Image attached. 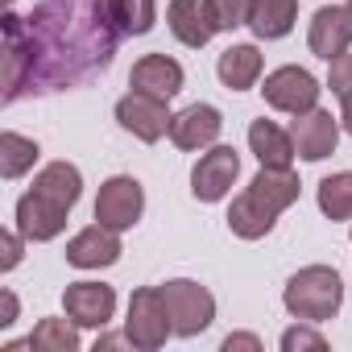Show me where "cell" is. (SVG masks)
Instances as JSON below:
<instances>
[{
  "label": "cell",
  "mask_w": 352,
  "mask_h": 352,
  "mask_svg": "<svg viewBox=\"0 0 352 352\" xmlns=\"http://www.w3.org/2000/svg\"><path fill=\"white\" fill-rule=\"evenodd\" d=\"M282 348H286V352H302V348L323 352V348H327V340H323L319 331L302 327V319H298V327H286V331H282Z\"/></svg>",
  "instance_id": "4316f807"
},
{
  "label": "cell",
  "mask_w": 352,
  "mask_h": 352,
  "mask_svg": "<svg viewBox=\"0 0 352 352\" xmlns=\"http://www.w3.org/2000/svg\"><path fill=\"white\" fill-rule=\"evenodd\" d=\"M282 302L294 319L302 323H327L336 319V311L344 307V282L331 265H302L286 290H282Z\"/></svg>",
  "instance_id": "3957f363"
},
{
  "label": "cell",
  "mask_w": 352,
  "mask_h": 352,
  "mask_svg": "<svg viewBox=\"0 0 352 352\" xmlns=\"http://www.w3.org/2000/svg\"><path fill=\"white\" fill-rule=\"evenodd\" d=\"M170 120L174 116H170L166 100H153V96H141V91H129V96L116 100V124L124 133H133L137 141H145V145L162 141L170 133Z\"/></svg>",
  "instance_id": "30bf717a"
},
{
  "label": "cell",
  "mask_w": 352,
  "mask_h": 352,
  "mask_svg": "<svg viewBox=\"0 0 352 352\" xmlns=\"http://www.w3.org/2000/svg\"><path fill=\"white\" fill-rule=\"evenodd\" d=\"M249 9H253V0H216V13H220V25L224 30L249 25Z\"/></svg>",
  "instance_id": "83f0119b"
},
{
  "label": "cell",
  "mask_w": 352,
  "mask_h": 352,
  "mask_svg": "<svg viewBox=\"0 0 352 352\" xmlns=\"http://www.w3.org/2000/svg\"><path fill=\"white\" fill-rule=\"evenodd\" d=\"M79 323L71 319H42L34 331H30V348L34 352H79Z\"/></svg>",
  "instance_id": "d4e9b609"
},
{
  "label": "cell",
  "mask_w": 352,
  "mask_h": 352,
  "mask_svg": "<svg viewBox=\"0 0 352 352\" xmlns=\"http://www.w3.org/2000/svg\"><path fill=\"white\" fill-rule=\"evenodd\" d=\"M0 302H5V315H0V327H13V323H17V294H13V290H5V294H0Z\"/></svg>",
  "instance_id": "4dcf8cb0"
},
{
  "label": "cell",
  "mask_w": 352,
  "mask_h": 352,
  "mask_svg": "<svg viewBox=\"0 0 352 352\" xmlns=\"http://www.w3.org/2000/svg\"><path fill=\"white\" fill-rule=\"evenodd\" d=\"M307 46L323 63L348 54V46H352V13H348V5H323V9H315L311 30H307Z\"/></svg>",
  "instance_id": "4fadbf2b"
},
{
  "label": "cell",
  "mask_w": 352,
  "mask_h": 352,
  "mask_svg": "<svg viewBox=\"0 0 352 352\" xmlns=\"http://www.w3.org/2000/svg\"><path fill=\"white\" fill-rule=\"evenodd\" d=\"M319 212L327 220H348L352 224V170L327 174L319 183Z\"/></svg>",
  "instance_id": "cb8c5ba5"
},
{
  "label": "cell",
  "mask_w": 352,
  "mask_h": 352,
  "mask_svg": "<svg viewBox=\"0 0 352 352\" xmlns=\"http://www.w3.org/2000/svg\"><path fill=\"white\" fill-rule=\"evenodd\" d=\"M348 13H352V0H348Z\"/></svg>",
  "instance_id": "d6a6232c"
},
{
  "label": "cell",
  "mask_w": 352,
  "mask_h": 352,
  "mask_svg": "<svg viewBox=\"0 0 352 352\" xmlns=\"http://www.w3.org/2000/svg\"><path fill=\"white\" fill-rule=\"evenodd\" d=\"M120 38L108 0H46L25 21L5 13V104L21 91H58L91 79L112 63Z\"/></svg>",
  "instance_id": "6da1fadb"
},
{
  "label": "cell",
  "mask_w": 352,
  "mask_h": 352,
  "mask_svg": "<svg viewBox=\"0 0 352 352\" xmlns=\"http://www.w3.org/2000/svg\"><path fill=\"white\" fill-rule=\"evenodd\" d=\"M145 212V187L133 179V174H112V179L100 183V195H96V220L104 228H116V232H129Z\"/></svg>",
  "instance_id": "52a82bcc"
},
{
  "label": "cell",
  "mask_w": 352,
  "mask_h": 352,
  "mask_svg": "<svg viewBox=\"0 0 352 352\" xmlns=\"http://www.w3.org/2000/svg\"><path fill=\"white\" fill-rule=\"evenodd\" d=\"M224 348H228V352H232V348H249V352H257V348H261V340H257V336H249V331H236V336H228V340H224Z\"/></svg>",
  "instance_id": "f546056e"
},
{
  "label": "cell",
  "mask_w": 352,
  "mask_h": 352,
  "mask_svg": "<svg viewBox=\"0 0 352 352\" xmlns=\"http://www.w3.org/2000/svg\"><path fill=\"white\" fill-rule=\"evenodd\" d=\"M319 91L323 87L307 67H278L265 75V87H261L265 104L274 112H286V116H302V112L319 108Z\"/></svg>",
  "instance_id": "8992f818"
},
{
  "label": "cell",
  "mask_w": 352,
  "mask_h": 352,
  "mask_svg": "<svg viewBox=\"0 0 352 352\" xmlns=\"http://www.w3.org/2000/svg\"><path fill=\"white\" fill-rule=\"evenodd\" d=\"M162 298H166V307H170L174 336H183V340L208 331L212 319H216V298H212V290L199 286V282H191V278L166 282V286H162Z\"/></svg>",
  "instance_id": "5b68a950"
},
{
  "label": "cell",
  "mask_w": 352,
  "mask_h": 352,
  "mask_svg": "<svg viewBox=\"0 0 352 352\" xmlns=\"http://www.w3.org/2000/svg\"><path fill=\"white\" fill-rule=\"evenodd\" d=\"M261 67H265L261 50L249 46V42H241V46H228V50L220 54L216 75H220V83H224L228 91H249V87L261 79Z\"/></svg>",
  "instance_id": "d6986e66"
},
{
  "label": "cell",
  "mask_w": 352,
  "mask_h": 352,
  "mask_svg": "<svg viewBox=\"0 0 352 352\" xmlns=\"http://www.w3.org/2000/svg\"><path fill=\"white\" fill-rule=\"evenodd\" d=\"M5 5H13V0H5Z\"/></svg>",
  "instance_id": "836d02e7"
},
{
  "label": "cell",
  "mask_w": 352,
  "mask_h": 352,
  "mask_svg": "<svg viewBox=\"0 0 352 352\" xmlns=\"http://www.w3.org/2000/svg\"><path fill=\"white\" fill-rule=\"evenodd\" d=\"M34 162H38V141L34 137H21L13 129L0 133V174H5L9 183L21 179V174H30Z\"/></svg>",
  "instance_id": "7402d4cb"
},
{
  "label": "cell",
  "mask_w": 352,
  "mask_h": 352,
  "mask_svg": "<svg viewBox=\"0 0 352 352\" xmlns=\"http://www.w3.org/2000/svg\"><path fill=\"white\" fill-rule=\"evenodd\" d=\"M166 25H170L174 38H179L183 46H191V50L208 46L224 30L220 25V13H216V0H170Z\"/></svg>",
  "instance_id": "9c48e42d"
},
{
  "label": "cell",
  "mask_w": 352,
  "mask_h": 352,
  "mask_svg": "<svg viewBox=\"0 0 352 352\" xmlns=\"http://www.w3.org/2000/svg\"><path fill=\"white\" fill-rule=\"evenodd\" d=\"M120 253H124L120 249V232L104 228L100 220L87 224V228H79L67 241V265H75V270H108V265L120 261Z\"/></svg>",
  "instance_id": "7c38bea8"
},
{
  "label": "cell",
  "mask_w": 352,
  "mask_h": 352,
  "mask_svg": "<svg viewBox=\"0 0 352 352\" xmlns=\"http://www.w3.org/2000/svg\"><path fill=\"white\" fill-rule=\"evenodd\" d=\"M0 245H5V257H0V270H13L17 261H21V245H25V236L21 232H5V236H0Z\"/></svg>",
  "instance_id": "f1b7e54d"
},
{
  "label": "cell",
  "mask_w": 352,
  "mask_h": 352,
  "mask_svg": "<svg viewBox=\"0 0 352 352\" xmlns=\"http://www.w3.org/2000/svg\"><path fill=\"white\" fill-rule=\"evenodd\" d=\"M183 67L174 63L170 54H145V58H137L133 63V71H129V87L133 91H141V96H153V100H174L183 91Z\"/></svg>",
  "instance_id": "2e32d148"
},
{
  "label": "cell",
  "mask_w": 352,
  "mask_h": 352,
  "mask_svg": "<svg viewBox=\"0 0 352 352\" xmlns=\"http://www.w3.org/2000/svg\"><path fill=\"white\" fill-rule=\"evenodd\" d=\"M108 17L124 38H141L157 21V0H108Z\"/></svg>",
  "instance_id": "603a6c76"
},
{
  "label": "cell",
  "mask_w": 352,
  "mask_h": 352,
  "mask_svg": "<svg viewBox=\"0 0 352 352\" xmlns=\"http://www.w3.org/2000/svg\"><path fill=\"white\" fill-rule=\"evenodd\" d=\"M294 21H298V0H253V9H249V30L261 42L286 38Z\"/></svg>",
  "instance_id": "44dd1931"
},
{
  "label": "cell",
  "mask_w": 352,
  "mask_h": 352,
  "mask_svg": "<svg viewBox=\"0 0 352 352\" xmlns=\"http://www.w3.org/2000/svg\"><path fill=\"white\" fill-rule=\"evenodd\" d=\"M327 67H331V71H327L331 96H336V100H352V54H340V58H331Z\"/></svg>",
  "instance_id": "484cf974"
},
{
  "label": "cell",
  "mask_w": 352,
  "mask_h": 352,
  "mask_svg": "<svg viewBox=\"0 0 352 352\" xmlns=\"http://www.w3.org/2000/svg\"><path fill=\"white\" fill-rule=\"evenodd\" d=\"M174 336L170 307L162 298V286H141L129 298V319H124V340L141 352H157Z\"/></svg>",
  "instance_id": "277c9868"
},
{
  "label": "cell",
  "mask_w": 352,
  "mask_h": 352,
  "mask_svg": "<svg viewBox=\"0 0 352 352\" xmlns=\"http://www.w3.org/2000/svg\"><path fill=\"white\" fill-rule=\"evenodd\" d=\"M63 307L79 327H108L116 315V290L104 282H71L63 290Z\"/></svg>",
  "instance_id": "9a60e30c"
},
{
  "label": "cell",
  "mask_w": 352,
  "mask_h": 352,
  "mask_svg": "<svg viewBox=\"0 0 352 352\" xmlns=\"http://www.w3.org/2000/svg\"><path fill=\"white\" fill-rule=\"evenodd\" d=\"M249 149H253V157L261 162V166H290L294 162V137L282 129V124H274V120H253L249 124Z\"/></svg>",
  "instance_id": "ffe728a7"
},
{
  "label": "cell",
  "mask_w": 352,
  "mask_h": 352,
  "mask_svg": "<svg viewBox=\"0 0 352 352\" xmlns=\"http://www.w3.org/2000/svg\"><path fill=\"white\" fill-rule=\"evenodd\" d=\"M30 191H38V195L50 199L54 208L71 212V208L79 204V195H83V174H79L75 162H50V166H42V170L34 174V187H30Z\"/></svg>",
  "instance_id": "ac0fdd59"
},
{
  "label": "cell",
  "mask_w": 352,
  "mask_h": 352,
  "mask_svg": "<svg viewBox=\"0 0 352 352\" xmlns=\"http://www.w3.org/2000/svg\"><path fill=\"white\" fill-rule=\"evenodd\" d=\"M67 216L71 212H63V208H54L50 199H42L38 191H25L21 199H17V212H13V220H17V232L25 236V241H54V236H63V228H67Z\"/></svg>",
  "instance_id": "e0dca14e"
},
{
  "label": "cell",
  "mask_w": 352,
  "mask_h": 352,
  "mask_svg": "<svg viewBox=\"0 0 352 352\" xmlns=\"http://www.w3.org/2000/svg\"><path fill=\"white\" fill-rule=\"evenodd\" d=\"M290 137H294V153L302 162H323L336 153L340 145V116L323 112V108H311L302 116H294L290 124Z\"/></svg>",
  "instance_id": "8fae6325"
},
{
  "label": "cell",
  "mask_w": 352,
  "mask_h": 352,
  "mask_svg": "<svg viewBox=\"0 0 352 352\" xmlns=\"http://www.w3.org/2000/svg\"><path fill=\"white\" fill-rule=\"evenodd\" d=\"M298 174L290 170V166H261L257 174H253V183L232 199V208H228V228H232V236H241V241H261L274 224H278V216L286 212V208H294L298 204Z\"/></svg>",
  "instance_id": "7a4b0ae2"
},
{
  "label": "cell",
  "mask_w": 352,
  "mask_h": 352,
  "mask_svg": "<svg viewBox=\"0 0 352 352\" xmlns=\"http://www.w3.org/2000/svg\"><path fill=\"white\" fill-rule=\"evenodd\" d=\"M241 174V153L232 145H212L191 170V195L199 204H220Z\"/></svg>",
  "instance_id": "ba28073f"
},
{
  "label": "cell",
  "mask_w": 352,
  "mask_h": 352,
  "mask_svg": "<svg viewBox=\"0 0 352 352\" xmlns=\"http://www.w3.org/2000/svg\"><path fill=\"white\" fill-rule=\"evenodd\" d=\"M220 129H224V116L216 104H187L170 120V141L187 153H195V149H212L220 141Z\"/></svg>",
  "instance_id": "5bb4252c"
},
{
  "label": "cell",
  "mask_w": 352,
  "mask_h": 352,
  "mask_svg": "<svg viewBox=\"0 0 352 352\" xmlns=\"http://www.w3.org/2000/svg\"><path fill=\"white\" fill-rule=\"evenodd\" d=\"M340 124L344 133H352V100H340Z\"/></svg>",
  "instance_id": "1f68e13d"
}]
</instances>
